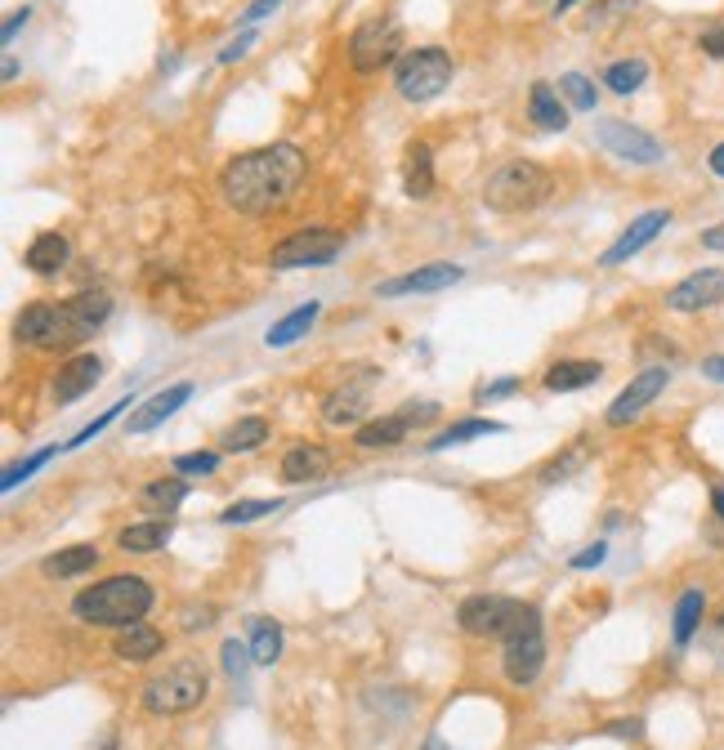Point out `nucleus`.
Instances as JSON below:
<instances>
[{
    "instance_id": "e433bc0d",
    "label": "nucleus",
    "mask_w": 724,
    "mask_h": 750,
    "mask_svg": "<svg viewBox=\"0 0 724 750\" xmlns=\"http://www.w3.org/2000/svg\"><path fill=\"white\" fill-rule=\"evenodd\" d=\"M54 451H63V447H41L36 456H27V460L10 464V469H5V479H0V488H5V492H14V488H19L23 479H32V473H36V469H41V464H45V460H49Z\"/></svg>"
},
{
    "instance_id": "bb28decb",
    "label": "nucleus",
    "mask_w": 724,
    "mask_h": 750,
    "mask_svg": "<svg viewBox=\"0 0 724 750\" xmlns=\"http://www.w3.org/2000/svg\"><path fill=\"white\" fill-rule=\"evenodd\" d=\"M170 536H175V523L170 518H148V523L125 527L116 536V545H121V550H130V555H153V550H161Z\"/></svg>"
},
{
    "instance_id": "aec40b11",
    "label": "nucleus",
    "mask_w": 724,
    "mask_h": 750,
    "mask_svg": "<svg viewBox=\"0 0 724 750\" xmlns=\"http://www.w3.org/2000/svg\"><path fill=\"white\" fill-rule=\"evenodd\" d=\"M702 617H706V594H702L698 585H689V590L676 598V612H671V639H676V648H689V643H693Z\"/></svg>"
},
{
    "instance_id": "5fc2aeb1",
    "label": "nucleus",
    "mask_w": 724,
    "mask_h": 750,
    "mask_svg": "<svg viewBox=\"0 0 724 750\" xmlns=\"http://www.w3.org/2000/svg\"><path fill=\"white\" fill-rule=\"evenodd\" d=\"M572 5H577V0H555V19H559V14H568Z\"/></svg>"
},
{
    "instance_id": "9d476101",
    "label": "nucleus",
    "mask_w": 724,
    "mask_h": 750,
    "mask_svg": "<svg viewBox=\"0 0 724 750\" xmlns=\"http://www.w3.org/2000/svg\"><path fill=\"white\" fill-rule=\"evenodd\" d=\"M519 598H501V594H475L460 603V630L475 639H505V630L519 617Z\"/></svg>"
},
{
    "instance_id": "f704fd0d",
    "label": "nucleus",
    "mask_w": 724,
    "mask_h": 750,
    "mask_svg": "<svg viewBox=\"0 0 724 750\" xmlns=\"http://www.w3.org/2000/svg\"><path fill=\"white\" fill-rule=\"evenodd\" d=\"M559 99H564L568 108H577V112H595L600 90H595V81H590V77L568 72V77H559Z\"/></svg>"
},
{
    "instance_id": "ddd939ff",
    "label": "nucleus",
    "mask_w": 724,
    "mask_h": 750,
    "mask_svg": "<svg viewBox=\"0 0 724 750\" xmlns=\"http://www.w3.org/2000/svg\"><path fill=\"white\" fill-rule=\"evenodd\" d=\"M438 416V406L434 402H421V406H403V412H389V416H380V421H371V425H358V434H354V443L358 447H367V451H380V447H399L416 425H430Z\"/></svg>"
},
{
    "instance_id": "4c0bfd02",
    "label": "nucleus",
    "mask_w": 724,
    "mask_h": 750,
    "mask_svg": "<svg viewBox=\"0 0 724 750\" xmlns=\"http://www.w3.org/2000/svg\"><path fill=\"white\" fill-rule=\"evenodd\" d=\"M125 406H130V402H125V398H121V402H116V406H112V412H103V416H99V421H90V425H86V429H81V434H77V438H73V443H63V451H77V447H86V443H90V438H99V434H103V429H108V425H112V421H116V416H121V412H125Z\"/></svg>"
},
{
    "instance_id": "5701e85b",
    "label": "nucleus",
    "mask_w": 724,
    "mask_h": 750,
    "mask_svg": "<svg viewBox=\"0 0 724 750\" xmlns=\"http://www.w3.org/2000/svg\"><path fill=\"white\" fill-rule=\"evenodd\" d=\"M68 237L63 233H41L32 246H27V268L36 272V278H54V272H63V264H68Z\"/></svg>"
},
{
    "instance_id": "79ce46f5",
    "label": "nucleus",
    "mask_w": 724,
    "mask_h": 750,
    "mask_svg": "<svg viewBox=\"0 0 724 750\" xmlns=\"http://www.w3.org/2000/svg\"><path fill=\"white\" fill-rule=\"evenodd\" d=\"M604 555H609V545L604 540H595V545H586L581 555H572V568L581 572V568H600L604 563Z\"/></svg>"
},
{
    "instance_id": "f257e3e1",
    "label": "nucleus",
    "mask_w": 724,
    "mask_h": 750,
    "mask_svg": "<svg viewBox=\"0 0 724 750\" xmlns=\"http://www.w3.org/2000/svg\"><path fill=\"white\" fill-rule=\"evenodd\" d=\"M304 175H309V161L296 144H269V148H255V153H237L220 170V192L237 215L265 220L296 197Z\"/></svg>"
},
{
    "instance_id": "c85d7f7f",
    "label": "nucleus",
    "mask_w": 724,
    "mask_h": 750,
    "mask_svg": "<svg viewBox=\"0 0 724 750\" xmlns=\"http://www.w3.org/2000/svg\"><path fill=\"white\" fill-rule=\"evenodd\" d=\"M94 563H99V550H94V545H68V550L49 555V559L41 563V572H45V577H58V581H68V577L90 572Z\"/></svg>"
},
{
    "instance_id": "4be33fe9",
    "label": "nucleus",
    "mask_w": 724,
    "mask_h": 750,
    "mask_svg": "<svg viewBox=\"0 0 724 750\" xmlns=\"http://www.w3.org/2000/svg\"><path fill=\"white\" fill-rule=\"evenodd\" d=\"M604 376V367L600 362H586V358H568V362H555L550 371H546V389L550 393H577V389H590Z\"/></svg>"
},
{
    "instance_id": "39448f33",
    "label": "nucleus",
    "mask_w": 724,
    "mask_h": 750,
    "mask_svg": "<svg viewBox=\"0 0 724 750\" xmlns=\"http://www.w3.org/2000/svg\"><path fill=\"white\" fill-rule=\"evenodd\" d=\"M207 689H211V679H207L202 661L183 657V661H175L166 674L148 679V689H144V710H148V715H161V719L188 715L192 706L207 702Z\"/></svg>"
},
{
    "instance_id": "c756f323",
    "label": "nucleus",
    "mask_w": 724,
    "mask_h": 750,
    "mask_svg": "<svg viewBox=\"0 0 724 750\" xmlns=\"http://www.w3.org/2000/svg\"><path fill=\"white\" fill-rule=\"evenodd\" d=\"M183 501H188V483L183 479H157V483H148L140 492V505L153 510V514H161V518H170Z\"/></svg>"
},
{
    "instance_id": "a18cd8bd",
    "label": "nucleus",
    "mask_w": 724,
    "mask_h": 750,
    "mask_svg": "<svg viewBox=\"0 0 724 750\" xmlns=\"http://www.w3.org/2000/svg\"><path fill=\"white\" fill-rule=\"evenodd\" d=\"M698 45H702V54H711V58H724V27H706Z\"/></svg>"
},
{
    "instance_id": "c03bdc74",
    "label": "nucleus",
    "mask_w": 724,
    "mask_h": 750,
    "mask_svg": "<svg viewBox=\"0 0 724 750\" xmlns=\"http://www.w3.org/2000/svg\"><path fill=\"white\" fill-rule=\"evenodd\" d=\"M519 389V376H505V380H497V384H483L479 393H475V402H497V398H505V393H514Z\"/></svg>"
},
{
    "instance_id": "7ed1b4c3",
    "label": "nucleus",
    "mask_w": 724,
    "mask_h": 750,
    "mask_svg": "<svg viewBox=\"0 0 724 750\" xmlns=\"http://www.w3.org/2000/svg\"><path fill=\"white\" fill-rule=\"evenodd\" d=\"M153 598L157 594H153V585L144 577H108V581L81 590L73 598V612H77L81 622H90V626H116V630H125V626H135V622L148 617Z\"/></svg>"
},
{
    "instance_id": "4d7b16f0",
    "label": "nucleus",
    "mask_w": 724,
    "mask_h": 750,
    "mask_svg": "<svg viewBox=\"0 0 724 750\" xmlns=\"http://www.w3.org/2000/svg\"><path fill=\"white\" fill-rule=\"evenodd\" d=\"M103 750H116V737H108V741H103Z\"/></svg>"
},
{
    "instance_id": "1a4fd4ad",
    "label": "nucleus",
    "mask_w": 724,
    "mask_h": 750,
    "mask_svg": "<svg viewBox=\"0 0 724 750\" xmlns=\"http://www.w3.org/2000/svg\"><path fill=\"white\" fill-rule=\"evenodd\" d=\"M345 250V233L336 228H300L291 237H282L269 255L274 268H318V264H332Z\"/></svg>"
},
{
    "instance_id": "864d4df0",
    "label": "nucleus",
    "mask_w": 724,
    "mask_h": 750,
    "mask_svg": "<svg viewBox=\"0 0 724 750\" xmlns=\"http://www.w3.org/2000/svg\"><path fill=\"white\" fill-rule=\"evenodd\" d=\"M609 732H617V737H639V719H631V724H613Z\"/></svg>"
},
{
    "instance_id": "393cba45",
    "label": "nucleus",
    "mask_w": 724,
    "mask_h": 750,
    "mask_svg": "<svg viewBox=\"0 0 724 750\" xmlns=\"http://www.w3.org/2000/svg\"><path fill=\"white\" fill-rule=\"evenodd\" d=\"M326 469V451L318 443H296L282 456V483H313Z\"/></svg>"
},
{
    "instance_id": "423d86ee",
    "label": "nucleus",
    "mask_w": 724,
    "mask_h": 750,
    "mask_svg": "<svg viewBox=\"0 0 724 750\" xmlns=\"http://www.w3.org/2000/svg\"><path fill=\"white\" fill-rule=\"evenodd\" d=\"M546 665V635H542V612L533 603L519 607L514 626L505 630V679L514 689L537 684V674Z\"/></svg>"
},
{
    "instance_id": "0eeeda50",
    "label": "nucleus",
    "mask_w": 724,
    "mask_h": 750,
    "mask_svg": "<svg viewBox=\"0 0 724 750\" xmlns=\"http://www.w3.org/2000/svg\"><path fill=\"white\" fill-rule=\"evenodd\" d=\"M393 86L408 103H430L452 86V54L438 45H421L408 49L399 63H393Z\"/></svg>"
},
{
    "instance_id": "b1692460",
    "label": "nucleus",
    "mask_w": 724,
    "mask_h": 750,
    "mask_svg": "<svg viewBox=\"0 0 724 750\" xmlns=\"http://www.w3.org/2000/svg\"><path fill=\"white\" fill-rule=\"evenodd\" d=\"M161 648H166L161 630H153V626H144V622L125 626V630L116 635V643H112V652H116L121 661H153Z\"/></svg>"
},
{
    "instance_id": "37998d69",
    "label": "nucleus",
    "mask_w": 724,
    "mask_h": 750,
    "mask_svg": "<svg viewBox=\"0 0 724 750\" xmlns=\"http://www.w3.org/2000/svg\"><path fill=\"white\" fill-rule=\"evenodd\" d=\"M250 45H255V32H250V27H246V32H242V36H237V41H229V45H224V49H220V63H224V67H229V63H237V58H242V54H246V49H250Z\"/></svg>"
},
{
    "instance_id": "7c9ffc66",
    "label": "nucleus",
    "mask_w": 724,
    "mask_h": 750,
    "mask_svg": "<svg viewBox=\"0 0 724 750\" xmlns=\"http://www.w3.org/2000/svg\"><path fill=\"white\" fill-rule=\"evenodd\" d=\"M282 652V626L274 617H255L250 622V661L255 665H274Z\"/></svg>"
},
{
    "instance_id": "ea45409f",
    "label": "nucleus",
    "mask_w": 724,
    "mask_h": 750,
    "mask_svg": "<svg viewBox=\"0 0 724 750\" xmlns=\"http://www.w3.org/2000/svg\"><path fill=\"white\" fill-rule=\"evenodd\" d=\"M220 456L215 451H192V456H175V473H215Z\"/></svg>"
},
{
    "instance_id": "9b49d317",
    "label": "nucleus",
    "mask_w": 724,
    "mask_h": 750,
    "mask_svg": "<svg viewBox=\"0 0 724 750\" xmlns=\"http://www.w3.org/2000/svg\"><path fill=\"white\" fill-rule=\"evenodd\" d=\"M595 139H600V148H609L617 161H631V166H657L662 161V144H657L648 130H639L631 121H617V116L595 125Z\"/></svg>"
},
{
    "instance_id": "09e8293b",
    "label": "nucleus",
    "mask_w": 724,
    "mask_h": 750,
    "mask_svg": "<svg viewBox=\"0 0 724 750\" xmlns=\"http://www.w3.org/2000/svg\"><path fill=\"white\" fill-rule=\"evenodd\" d=\"M702 376H706V380H715V384H724V354L702 358Z\"/></svg>"
},
{
    "instance_id": "4468645a",
    "label": "nucleus",
    "mask_w": 724,
    "mask_h": 750,
    "mask_svg": "<svg viewBox=\"0 0 724 750\" xmlns=\"http://www.w3.org/2000/svg\"><path fill=\"white\" fill-rule=\"evenodd\" d=\"M376 376H380V371H354V376H345L332 393H326V402H322V421L336 425V429L358 425L363 412L371 406V384H376Z\"/></svg>"
},
{
    "instance_id": "49530a36",
    "label": "nucleus",
    "mask_w": 724,
    "mask_h": 750,
    "mask_svg": "<svg viewBox=\"0 0 724 750\" xmlns=\"http://www.w3.org/2000/svg\"><path fill=\"white\" fill-rule=\"evenodd\" d=\"M27 19H32V10H14V14L5 19V27H0V41L10 45V41L19 36V27H27Z\"/></svg>"
},
{
    "instance_id": "412c9836",
    "label": "nucleus",
    "mask_w": 724,
    "mask_h": 750,
    "mask_svg": "<svg viewBox=\"0 0 724 750\" xmlns=\"http://www.w3.org/2000/svg\"><path fill=\"white\" fill-rule=\"evenodd\" d=\"M322 317V304L318 300H309V304H300L296 313H287L282 322H274L269 331H265V345L269 349H291L296 339H304L309 331H313V322Z\"/></svg>"
},
{
    "instance_id": "f3484780",
    "label": "nucleus",
    "mask_w": 724,
    "mask_h": 750,
    "mask_svg": "<svg viewBox=\"0 0 724 750\" xmlns=\"http://www.w3.org/2000/svg\"><path fill=\"white\" fill-rule=\"evenodd\" d=\"M667 224H671V211H644V215H639V220H635V224H631V228H626V233H622V237L600 255V264H604V268H617V264L635 259L644 246H653V242H657V233H662Z\"/></svg>"
},
{
    "instance_id": "72a5a7b5",
    "label": "nucleus",
    "mask_w": 724,
    "mask_h": 750,
    "mask_svg": "<svg viewBox=\"0 0 724 750\" xmlns=\"http://www.w3.org/2000/svg\"><path fill=\"white\" fill-rule=\"evenodd\" d=\"M505 425H497V421H460V425H452V429H443L434 443H430V451H447V447H460V443H470V438H488V434H501Z\"/></svg>"
},
{
    "instance_id": "a878e982",
    "label": "nucleus",
    "mask_w": 724,
    "mask_h": 750,
    "mask_svg": "<svg viewBox=\"0 0 724 750\" xmlns=\"http://www.w3.org/2000/svg\"><path fill=\"white\" fill-rule=\"evenodd\" d=\"M528 116H533V125H542V130H568V103L559 99V90L555 86H546V81H537L533 86V94H528Z\"/></svg>"
},
{
    "instance_id": "6ab92c4d",
    "label": "nucleus",
    "mask_w": 724,
    "mask_h": 750,
    "mask_svg": "<svg viewBox=\"0 0 724 750\" xmlns=\"http://www.w3.org/2000/svg\"><path fill=\"white\" fill-rule=\"evenodd\" d=\"M192 398V384L188 380H179V384H170V389H161V393H153L144 406H135V416H130V434H153L157 425H166L179 406Z\"/></svg>"
},
{
    "instance_id": "58836bf2",
    "label": "nucleus",
    "mask_w": 724,
    "mask_h": 750,
    "mask_svg": "<svg viewBox=\"0 0 724 750\" xmlns=\"http://www.w3.org/2000/svg\"><path fill=\"white\" fill-rule=\"evenodd\" d=\"M581 460H586V451H581V447H572L564 460H550V464L542 469V483H564L568 473H577V469H581Z\"/></svg>"
},
{
    "instance_id": "603ef678",
    "label": "nucleus",
    "mask_w": 724,
    "mask_h": 750,
    "mask_svg": "<svg viewBox=\"0 0 724 750\" xmlns=\"http://www.w3.org/2000/svg\"><path fill=\"white\" fill-rule=\"evenodd\" d=\"M711 510H715V518L724 523V483H715V488H711Z\"/></svg>"
},
{
    "instance_id": "6e6d98bb",
    "label": "nucleus",
    "mask_w": 724,
    "mask_h": 750,
    "mask_svg": "<svg viewBox=\"0 0 724 750\" xmlns=\"http://www.w3.org/2000/svg\"><path fill=\"white\" fill-rule=\"evenodd\" d=\"M425 750H447V746H443V741H438V737H434V741H430V746H425Z\"/></svg>"
},
{
    "instance_id": "8fccbe9b",
    "label": "nucleus",
    "mask_w": 724,
    "mask_h": 750,
    "mask_svg": "<svg viewBox=\"0 0 724 750\" xmlns=\"http://www.w3.org/2000/svg\"><path fill=\"white\" fill-rule=\"evenodd\" d=\"M702 246H706V250H724V224H711V228L702 233Z\"/></svg>"
},
{
    "instance_id": "de8ad7c7",
    "label": "nucleus",
    "mask_w": 724,
    "mask_h": 750,
    "mask_svg": "<svg viewBox=\"0 0 724 750\" xmlns=\"http://www.w3.org/2000/svg\"><path fill=\"white\" fill-rule=\"evenodd\" d=\"M278 5H282V0H255V5H250V10L242 14V23H246V27H255L259 19H265V14H274Z\"/></svg>"
},
{
    "instance_id": "a19ab883",
    "label": "nucleus",
    "mask_w": 724,
    "mask_h": 750,
    "mask_svg": "<svg viewBox=\"0 0 724 750\" xmlns=\"http://www.w3.org/2000/svg\"><path fill=\"white\" fill-rule=\"evenodd\" d=\"M246 657H250L246 643H237V639L224 643V670H229V674H246V665H255V661H246Z\"/></svg>"
},
{
    "instance_id": "c9c22d12",
    "label": "nucleus",
    "mask_w": 724,
    "mask_h": 750,
    "mask_svg": "<svg viewBox=\"0 0 724 750\" xmlns=\"http://www.w3.org/2000/svg\"><path fill=\"white\" fill-rule=\"evenodd\" d=\"M282 510V501H237V505H229L220 518L229 523V527H237V523H255V518H269V514H278Z\"/></svg>"
},
{
    "instance_id": "6e6552de",
    "label": "nucleus",
    "mask_w": 724,
    "mask_h": 750,
    "mask_svg": "<svg viewBox=\"0 0 724 750\" xmlns=\"http://www.w3.org/2000/svg\"><path fill=\"white\" fill-rule=\"evenodd\" d=\"M399 54H403V23L389 14L358 23V32L349 36V67L358 77H371L380 67L399 63Z\"/></svg>"
},
{
    "instance_id": "20e7f679",
    "label": "nucleus",
    "mask_w": 724,
    "mask_h": 750,
    "mask_svg": "<svg viewBox=\"0 0 724 750\" xmlns=\"http://www.w3.org/2000/svg\"><path fill=\"white\" fill-rule=\"evenodd\" d=\"M550 192H555V179L537 161H505L483 183V201L492 211H501V215L537 211V206H546V201H550Z\"/></svg>"
},
{
    "instance_id": "473e14b6",
    "label": "nucleus",
    "mask_w": 724,
    "mask_h": 750,
    "mask_svg": "<svg viewBox=\"0 0 724 750\" xmlns=\"http://www.w3.org/2000/svg\"><path fill=\"white\" fill-rule=\"evenodd\" d=\"M644 81H648V63H644V58L609 63V72H604V86H609L613 94H635Z\"/></svg>"
},
{
    "instance_id": "2eb2a0df",
    "label": "nucleus",
    "mask_w": 724,
    "mask_h": 750,
    "mask_svg": "<svg viewBox=\"0 0 724 750\" xmlns=\"http://www.w3.org/2000/svg\"><path fill=\"white\" fill-rule=\"evenodd\" d=\"M460 278H466V268H460V264H447V259H438V264H425V268H412V272H403V278H389V282H380V287H376V295H380V300H393V295H434V291H447V287H456Z\"/></svg>"
},
{
    "instance_id": "a211bd4d",
    "label": "nucleus",
    "mask_w": 724,
    "mask_h": 750,
    "mask_svg": "<svg viewBox=\"0 0 724 750\" xmlns=\"http://www.w3.org/2000/svg\"><path fill=\"white\" fill-rule=\"evenodd\" d=\"M99 376H103V362L94 358V354H77V358H68L58 371H54V402H77V398H86L94 384H99Z\"/></svg>"
},
{
    "instance_id": "3c124183",
    "label": "nucleus",
    "mask_w": 724,
    "mask_h": 750,
    "mask_svg": "<svg viewBox=\"0 0 724 750\" xmlns=\"http://www.w3.org/2000/svg\"><path fill=\"white\" fill-rule=\"evenodd\" d=\"M706 166H711V175H720V179H724V144H715V148H711Z\"/></svg>"
},
{
    "instance_id": "dca6fc26",
    "label": "nucleus",
    "mask_w": 724,
    "mask_h": 750,
    "mask_svg": "<svg viewBox=\"0 0 724 750\" xmlns=\"http://www.w3.org/2000/svg\"><path fill=\"white\" fill-rule=\"evenodd\" d=\"M715 304H724V268H698V272H689L684 282H676L667 291L671 313H702V309H715Z\"/></svg>"
},
{
    "instance_id": "cd10ccee",
    "label": "nucleus",
    "mask_w": 724,
    "mask_h": 750,
    "mask_svg": "<svg viewBox=\"0 0 724 750\" xmlns=\"http://www.w3.org/2000/svg\"><path fill=\"white\" fill-rule=\"evenodd\" d=\"M403 188H408L412 201H425V197L434 192V153H430V144H412V148H408Z\"/></svg>"
},
{
    "instance_id": "f03ea898",
    "label": "nucleus",
    "mask_w": 724,
    "mask_h": 750,
    "mask_svg": "<svg viewBox=\"0 0 724 750\" xmlns=\"http://www.w3.org/2000/svg\"><path fill=\"white\" fill-rule=\"evenodd\" d=\"M112 317V295L108 291H81L73 300H36L19 313L14 322V335L32 349H45V354H68V349H81L86 339Z\"/></svg>"
},
{
    "instance_id": "2f4dec72",
    "label": "nucleus",
    "mask_w": 724,
    "mask_h": 750,
    "mask_svg": "<svg viewBox=\"0 0 724 750\" xmlns=\"http://www.w3.org/2000/svg\"><path fill=\"white\" fill-rule=\"evenodd\" d=\"M265 438H269V421H259V416H246V421H237L224 438H220V447L224 451H255V447H265Z\"/></svg>"
},
{
    "instance_id": "f8f14e48",
    "label": "nucleus",
    "mask_w": 724,
    "mask_h": 750,
    "mask_svg": "<svg viewBox=\"0 0 724 750\" xmlns=\"http://www.w3.org/2000/svg\"><path fill=\"white\" fill-rule=\"evenodd\" d=\"M671 384V371L667 367H644L639 376H631V384L609 402V412H604V421L613 425V429H622V425H631V421H639V412L648 402H657L662 398V389Z\"/></svg>"
}]
</instances>
